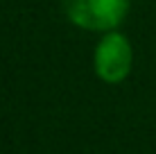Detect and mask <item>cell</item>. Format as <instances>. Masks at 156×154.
Masks as SVG:
<instances>
[{
  "instance_id": "obj_1",
  "label": "cell",
  "mask_w": 156,
  "mask_h": 154,
  "mask_svg": "<svg viewBox=\"0 0 156 154\" xmlns=\"http://www.w3.org/2000/svg\"><path fill=\"white\" fill-rule=\"evenodd\" d=\"M63 9L86 30H109L125 18L129 0H63Z\"/></svg>"
},
{
  "instance_id": "obj_2",
  "label": "cell",
  "mask_w": 156,
  "mask_h": 154,
  "mask_svg": "<svg viewBox=\"0 0 156 154\" xmlns=\"http://www.w3.org/2000/svg\"><path fill=\"white\" fill-rule=\"evenodd\" d=\"M95 66H98V73L106 82H118V79H122L129 73V66H131L129 43L120 34L104 36V41L98 45Z\"/></svg>"
}]
</instances>
